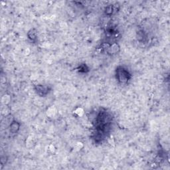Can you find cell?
I'll use <instances>...</instances> for the list:
<instances>
[{"label":"cell","instance_id":"4","mask_svg":"<svg viewBox=\"0 0 170 170\" xmlns=\"http://www.w3.org/2000/svg\"><path fill=\"white\" fill-rule=\"evenodd\" d=\"M112 7L111 6H109L107 8H106V13H107V14H111L112 13Z\"/></svg>","mask_w":170,"mask_h":170},{"label":"cell","instance_id":"2","mask_svg":"<svg viewBox=\"0 0 170 170\" xmlns=\"http://www.w3.org/2000/svg\"><path fill=\"white\" fill-rule=\"evenodd\" d=\"M37 90L39 94L41 95L46 94L48 92V88L44 86H37Z\"/></svg>","mask_w":170,"mask_h":170},{"label":"cell","instance_id":"3","mask_svg":"<svg viewBox=\"0 0 170 170\" xmlns=\"http://www.w3.org/2000/svg\"><path fill=\"white\" fill-rule=\"evenodd\" d=\"M19 128V124H18V122H13V123H12V124H11L10 131L12 133H15L18 131Z\"/></svg>","mask_w":170,"mask_h":170},{"label":"cell","instance_id":"1","mask_svg":"<svg viewBox=\"0 0 170 170\" xmlns=\"http://www.w3.org/2000/svg\"><path fill=\"white\" fill-rule=\"evenodd\" d=\"M116 77L118 78L119 82L122 83H125L128 82L130 79V74L126 69L124 68L118 69L116 70Z\"/></svg>","mask_w":170,"mask_h":170}]
</instances>
